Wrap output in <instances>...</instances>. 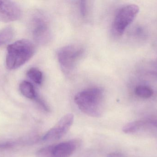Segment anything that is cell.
I'll use <instances>...</instances> for the list:
<instances>
[{
	"label": "cell",
	"mask_w": 157,
	"mask_h": 157,
	"mask_svg": "<svg viewBox=\"0 0 157 157\" xmlns=\"http://www.w3.org/2000/svg\"><path fill=\"white\" fill-rule=\"evenodd\" d=\"M28 77L33 81L34 83L37 85H40L43 81V74L40 70L38 68H30L27 73Z\"/></svg>",
	"instance_id": "obj_11"
},
{
	"label": "cell",
	"mask_w": 157,
	"mask_h": 157,
	"mask_svg": "<svg viewBox=\"0 0 157 157\" xmlns=\"http://www.w3.org/2000/svg\"><path fill=\"white\" fill-rule=\"evenodd\" d=\"M108 157H124L122 154L121 153H112L108 155Z\"/></svg>",
	"instance_id": "obj_16"
},
{
	"label": "cell",
	"mask_w": 157,
	"mask_h": 157,
	"mask_svg": "<svg viewBox=\"0 0 157 157\" xmlns=\"http://www.w3.org/2000/svg\"><path fill=\"white\" fill-rule=\"evenodd\" d=\"M79 109L88 116L100 117L104 111V93L101 88L95 87L84 89L75 97Z\"/></svg>",
	"instance_id": "obj_1"
},
{
	"label": "cell",
	"mask_w": 157,
	"mask_h": 157,
	"mask_svg": "<svg viewBox=\"0 0 157 157\" xmlns=\"http://www.w3.org/2000/svg\"><path fill=\"white\" fill-rule=\"evenodd\" d=\"M139 12L138 6H125L117 12L112 25L113 33L115 36H122L126 29L134 20Z\"/></svg>",
	"instance_id": "obj_4"
},
{
	"label": "cell",
	"mask_w": 157,
	"mask_h": 157,
	"mask_svg": "<svg viewBox=\"0 0 157 157\" xmlns=\"http://www.w3.org/2000/svg\"><path fill=\"white\" fill-rule=\"evenodd\" d=\"M78 146V142L76 140H71L56 145L51 146V157H70Z\"/></svg>",
	"instance_id": "obj_7"
},
{
	"label": "cell",
	"mask_w": 157,
	"mask_h": 157,
	"mask_svg": "<svg viewBox=\"0 0 157 157\" xmlns=\"http://www.w3.org/2000/svg\"><path fill=\"white\" fill-rule=\"evenodd\" d=\"M84 53V49L79 45H67L59 50L57 57L62 71L65 75L69 77L72 74Z\"/></svg>",
	"instance_id": "obj_3"
},
{
	"label": "cell",
	"mask_w": 157,
	"mask_h": 157,
	"mask_svg": "<svg viewBox=\"0 0 157 157\" xmlns=\"http://www.w3.org/2000/svg\"><path fill=\"white\" fill-rule=\"evenodd\" d=\"M35 48L32 42L20 40L7 46L6 59V67L15 70L28 61L35 53Z\"/></svg>",
	"instance_id": "obj_2"
},
{
	"label": "cell",
	"mask_w": 157,
	"mask_h": 157,
	"mask_svg": "<svg viewBox=\"0 0 157 157\" xmlns=\"http://www.w3.org/2000/svg\"><path fill=\"white\" fill-rule=\"evenodd\" d=\"M13 29L11 27H7L0 31V46L9 42L13 37Z\"/></svg>",
	"instance_id": "obj_12"
},
{
	"label": "cell",
	"mask_w": 157,
	"mask_h": 157,
	"mask_svg": "<svg viewBox=\"0 0 157 157\" xmlns=\"http://www.w3.org/2000/svg\"><path fill=\"white\" fill-rule=\"evenodd\" d=\"M74 119V115L71 113L63 117L58 123L44 135L42 138L43 141H55L63 137L72 125Z\"/></svg>",
	"instance_id": "obj_5"
},
{
	"label": "cell",
	"mask_w": 157,
	"mask_h": 157,
	"mask_svg": "<svg viewBox=\"0 0 157 157\" xmlns=\"http://www.w3.org/2000/svg\"><path fill=\"white\" fill-rule=\"evenodd\" d=\"M34 34L40 41H45L49 37V27L47 22L42 18H36L35 22Z\"/></svg>",
	"instance_id": "obj_8"
},
{
	"label": "cell",
	"mask_w": 157,
	"mask_h": 157,
	"mask_svg": "<svg viewBox=\"0 0 157 157\" xmlns=\"http://www.w3.org/2000/svg\"><path fill=\"white\" fill-rule=\"evenodd\" d=\"M151 124H153L154 126H155L157 128V120H153L151 121Z\"/></svg>",
	"instance_id": "obj_17"
},
{
	"label": "cell",
	"mask_w": 157,
	"mask_h": 157,
	"mask_svg": "<svg viewBox=\"0 0 157 157\" xmlns=\"http://www.w3.org/2000/svg\"><path fill=\"white\" fill-rule=\"evenodd\" d=\"M136 96L142 98H149L153 96L154 91L151 88L144 85L137 86L135 89Z\"/></svg>",
	"instance_id": "obj_10"
},
{
	"label": "cell",
	"mask_w": 157,
	"mask_h": 157,
	"mask_svg": "<svg viewBox=\"0 0 157 157\" xmlns=\"http://www.w3.org/2000/svg\"><path fill=\"white\" fill-rule=\"evenodd\" d=\"M19 90L21 94L27 98L36 100L38 97L34 86L29 81L21 82L19 85Z\"/></svg>",
	"instance_id": "obj_9"
},
{
	"label": "cell",
	"mask_w": 157,
	"mask_h": 157,
	"mask_svg": "<svg viewBox=\"0 0 157 157\" xmlns=\"http://www.w3.org/2000/svg\"><path fill=\"white\" fill-rule=\"evenodd\" d=\"M144 124V122L142 121L132 122L126 124L123 127V131L126 134L134 133L139 131Z\"/></svg>",
	"instance_id": "obj_13"
},
{
	"label": "cell",
	"mask_w": 157,
	"mask_h": 157,
	"mask_svg": "<svg viewBox=\"0 0 157 157\" xmlns=\"http://www.w3.org/2000/svg\"><path fill=\"white\" fill-rule=\"evenodd\" d=\"M20 7L13 1L0 0V21L10 22L17 20L21 16Z\"/></svg>",
	"instance_id": "obj_6"
},
{
	"label": "cell",
	"mask_w": 157,
	"mask_h": 157,
	"mask_svg": "<svg viewBox=\"0 0 157 157\" xmlns=\"http://www.w3.org/2000/svg\"><path fill=\"white\" fill-rule=\"evenodd\" d=\"M79 9L81 15L83 17H85L87 13L86 3V1H80Z\"/></svg>",
	"instance_id": "obj_14"
},
{
	"label": "cell",
	"mask_w": 157,
	"mask_h": 157,
	"mask_svg": "<svg viewBox=\"0 0 157 157\" xmlns=\"http://www.w3.org/2000/svg\"><path fill=\"white\" fill-rule=\"evenodd\" d=\"M13 146V143H1L0 144V148L5 149V148H9Z\"/></svg>",
	"instance_id": "obj_15"
}]
</instances>
